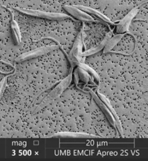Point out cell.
<instances>
[{
  "label": "cell",
  "mask_w": 148,
  "mask_h": 161,
  "mask_svg": "<svg viewBox=\"0 0 148 161\" xmlns=\"http://www.w3.org/2000/svg\"><path fill=\"white\" fill-rule=\"evenodd\" d=\"M123 36H124V34H119V35L114 36V37L111 38L110 40H108L106 43V46H105L104 52L105 53L108 52L111 49H112L114 46L120 40V39L122 38V37Z\"/></svg>",
  "instance_id": "obj_8"
},
{
  "label": "cell",
  "mask_w": 148,
  "mask_h": 161,
  "mask_svg": "<svg viewBox=\"0 0 148 161\" xmlns=\"http://www.w3.org/2000/svg\"><path fill=\"white\" fill-rule=\"evenodd\" d=\"M75 7L80 9H81L83 11L86 12L88 14H91L96 18L99 19V20L106 23L108 26H109V25H114V23L110 21L109 18H108L106 16L104 15L101 12H100L95 9L90 8V7L82 6V5H76Z\"/></svg>",
  "instance_id": "obj_5"
},
{
  "label": "cell",
  "mask_w": 148,
  "mask_h": 161,
  "mask_svg": "<svg viewBox=\"0 0 148 161\" xmlns=\"http://www.w3.org/2000/svg\"><path fill=\"white\" fill-rule=\"evenodd\" d=\"M5 79L4 78L0 82V96L3 94L2 92H3L4 88H5Z\"/></svg>",
  "instance_id": "obj_9"
},
{
  "label": "cell",
  "mask_w": 148,
  "mask_h": 161,
  "mask_svg": "<svg viewBox=\"0 0 148 161\" xmlns=\"http://www.w3.org/2000/svg\"><path fill=\"white\" fill-rule=\"evenodd\" d=\"M56 48V46H52L47 47L39 48L33 51H31L30 52H28L20 55L16 59V61H23L27 59H30L40 55H43L52 50H54Z\"/></svg>",
  "instance_id": "obj_4"
},
{
  "label": "cell",
  "mask_w": 148,
  "mask_h": 161,
  "mask_svg": "<svg viewBox=\"0 0 148 161\" xmlns=\"http://www.w3.org/2000/svg\"><path fill=\"white\" fill-rule=\"evenodd\" d=\"M110 36H111V33H108V35H106V37L104 39V40L102 42H101V44L99 46L96 47L94 48H93V49L89 50L87 51H86L85 53H84V54H82V57L88 56V55H90L91 54H94L95 53L99 52V51H100L103 48L106 46V43L108 42V41L109 40Z\"/></svg>",
  "instance_id": "obj_7"
},
{
  "label": "cell",
  "mask_w": 148,
  "mask_h": 161,
  "mask_svg": "<svg viewBox=\"0 0 148 161\" xmlns=\"http://www.w3.org/2000/svg\"><path fill=\"white\" fill-rule=\"evenodd\" d=\"M14 9L18 11L26 14L27 15L31 16L34 17H37L43 19H49V20H62V19H69L71 18L69 16L63 14H58V13H53L48 12L42 11L39 10H34V9H28L25 8H14Z\"/></svg>",
  "instance_id": "obj_1"
},
{
  "label": "cell",
  "mask_w": 148,
  "mask_h": 161,
  "mask_svg": "<svg viewBox=\"0 0 148 161\" xmlns=\"http://www.w3.org/2000/svg\"><path fill=\"white\" fill-rule=\"evenodd\" d=\"M63 8L70 15L78 20L86 22H97L92 16L77 8L75 6L74 7L70 5H65Z\"/></svg>",
  "instance_id": "obj_3"
},
{
  "label": "cell",
  "mask_w": 148,
  "mask_h": 161,
  "mask_svg": "<svg viewBox=\"0 0 148 161\" xmlns=\"http://www.w3.org/2000/svg\"><path fill=\"white\" fill-rule=\"evenodd\" d=\"M4 8L7 9L10 12L12 16V20H11V29L12 31V33H13V38L15 40L16 42L19 44L20 42H21V34H20V29H19V25L17 23V22L14 19V16L12 13L11 9L9 8H7L3 6Z\"/></svg>",
  "instance_id": "obj_6"
},
{
  "label": "cell",
  "mask_w": 148,
  "mask_h": 161,
  "mask_svg": "<svg viewBox=\"0 0 148 161\" xmlns=\"http://www.w3.org/2000/svg\"><path fill=\"white\" fill-rule=\"evenodd\" d=\"M142 4H140V5L133 9L121 20L119 21V23L117 25L116 27L117 33H125L128 31L130 23L131 22L133 18L137 15L138 12L140 11V7L142 5Z\"/></svg>",
  "instance_id": "obj_2"
}]
</instances>
